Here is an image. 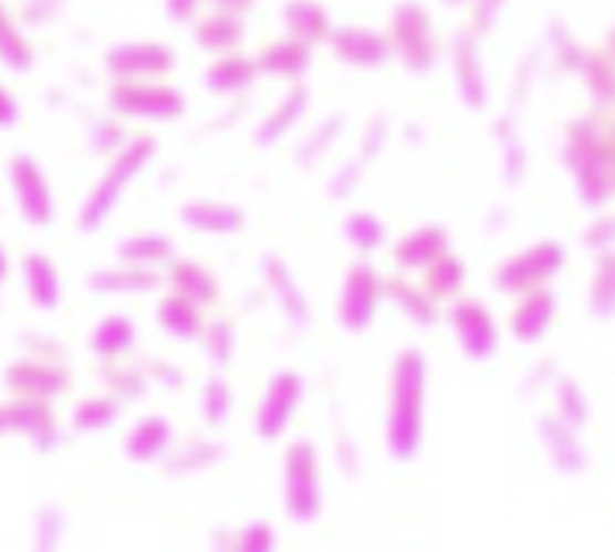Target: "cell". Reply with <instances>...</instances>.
<instances>
[{"label":"cell","instance_id":"cell-52","mask_svg":"<svg viewBox=\"0 0 615 552\" xmlns=\"http://www.w3.org/2000/svg\"><path fill=\"white\" fill-rule=\"evenodd\" d=\"M3 277H7V256L0 252V280H3Z\"/></svg>","mask_w":615,"mask_h":552},{"label":"cell","instance_id":"cell-38","mask_svg":"<svg viewBox=\"0 0 615 552\" xmlns=\"http://www.w3.org/2000/svg\"><path fill=\"white\" fill-rule=\"evenodd\" d=\"M231 406H234V390H231L229 378L213 373L201 387V415L210 427H222L229 420Z\"/></svg>","mask_w":615,"mask_h":552},{"label":"cell","instance_id":"cell-7","mask_svg":"<svg viewBox=\"0 0 615 552\" xmlns=\"http://www.w3.org/2000/svg\"><path fill=\"white\" fill-rule=\"evenodd\" d=\"M285 504L294 520H315L322 508L319 496V459H315L313 445L294 441L285 454Z\"/></svg>","mask_w":615,"mask_h":552},{"label":"cell","instance_id":"cell-29","mask_svg":"<svg viewBox=\"0 0 615 552\" xmlns=\"http://www.w3.org/2000/svg\"><path fill=\"white\" fill-rule=\"evenodd\" d=\"M7 420H12L24 433H31L40 441V448H49L54 438H58V420H54L52 406L45 399L19 396V403H12V408L7 412Z\"/></svg>","mask_w":615,"mask_h":552},{"label":"cell","instance_id":"cell-42","mask_svg":"<svg viewBox=\"0 0 615 552\" xmlns=\"http://www.w3.org/2000/svg\"><path fill=\"white\" fill-rule=\"evenodd\" d=\"M361 178H364V163L361 159H348L343 166L336 168L331 175V184H327V196L331 198H348L361 187Z\"/></svg>","mask_w":615,"mask_h":552},{"label":"cell","instance_id":"cell-27","mask_svg":"<svg viewBox=\"0 0 615 552\" xmlns=\"http://www.w3.org/2000/svg\"><path fill=\"white\" fill-rule=\"evenodd\" d=\"M157 322L159 327L171 334L175 340H199L201 336V327H205V310L196 306L192 301L187 298H180V294H166L157 306Z\"/></svg>","mask_w":615,"mask_h":552},{"label":"cell","instance_id":"cell-8","mask_svg":"<svg viewBox=\"0 0 615 552\" xmlns=\"http://www.w3.org/2000/svg\"><path fill=\"white\" fill-rule=\"evenodd\" d=\"M105 70L121 82L163 79L175 70V52L163 42H124L105 54Z\"/></svg>","mask_w":615,"mask_h":552},{"label":"cell","instance_id":"cell-21","mask_svg":"<svg viewBox=\"0 0 615 552\" xmlns=\"http://www.w3.org/2000/svg\"><path fill=\"white\" fill-rule=\"evenodd\" d=\"M310 61H313V45L310 42L294 40V37H280L256 58V66H259V73L301 79L310 70Z\"/></svg>","mask_w":615,"mask_h":552},{"label":"cell","instance_id":"cell-15","mask_svg":"<svg viewBox=\"0 0 615 552\" xmlns=\"http://www.w3.org/2000/svg\"><path fill=\"white\" fill-rule=\"evenodd\" d=\"M445 252H450L448 229L438 222H429V226H417L415 231H408L394 243V264L403 273L424 271Z\"/></svg>","mask_w":615,"mask_h":552},{"label":"cell","instance_id":"cell-31","mask_svg":"<svg viewBox=\"0 0 615 552\" xmlns=\"http://www.w3.org/2000/svg\"><path fill=\"white\" fill-rule=\"evenodd\" d=\"M171 445V424L166 417L159 415H147L138 420L129 438H126V454L138 462H150L157 459L163 450Z\"/></svg>","mask_w":615,"mask_h":552},{"label":"cell","instance_id":"cell-53","mask_svg":"<svg viewBox=\"0 0 615 552\" xmlns=\"http://www.w3.org/2000/svg\"><path fill=\"white\" fill-rule=\"evenodd\" d=\"M448 3H466V0H448Z\"/></svg>","mask_w":615,"mask_h":552},{"label":"cell","instance_id":"cell-10","mask_svg":"<svg viewBox=\"0 0 615 552\" xmlns=\"http://www.w3.org/2000/svg\"><path fill=\"white\" fill-rule=\"evenodd\" d=\"M303 399V378L294 369H280L268 382L264 399H261L259 412H256V433L261 438H280L289 424H292L294 412Z\"/></svg>","mask_w":615,"mask_h":552},{"label":"cell","instance_id":"cell-1","mask_svg":"<svg viewBox=\"0 0 615 552\" xmlns=\"http://www.w3.org/2000/svg\"><path fill=\"white\" fill-rule=\"evenodd\" d=\"M427 357L417 348H403L390 369V412H387V445L397 459H411L424 438L427 406Z\"/></svg>","mask_w":615,"mask_h":552},{"label":"cell","instance_id":"cell-43","mask_svg":"<svg viewBox=\"0 0 615 552\" xmlns=\"http://www.w3.org/2000/svg\"><path fill=\"white\" fill-rule=\"evenodd\" d=\"M222 450L213 441H192L187 448L180 450L178 459H175V469H205L208 462L219 457Z\"/></svg>","mask_w":615,"mask_h":552},{"label":"cell","instance_id":"cell-30","mask_svg":"<svg viewBox=\"0 0 615 552\" xmlns=\"http://www.w3.org/2000/svg\"><path fill=\"white\" fill-rule=\"evenodd\" d=\"M256 75H259L256 61L243 58V54H226L208 70L205 87L213 91V94H240V91H247L256 82Z\"/></svg>","mask_w":615,"mask_h":552},{"label":"cell","instance_id":"cell-51","mask_svg":"<svg viewBox=\"0 0 615 552\" xmlns=\"http://www.w3.org/2000/svg\"><path fill=\"white\" fill-rule=\"evenodd\" d=\"M15 117H19V105H15V100L0 87V126L15 124Z\"/></svg>","mask_w":615,"mask_h":552},{"label":"cell","instance_id":"cell-49","mask_svg":"<svg viewBox=\"0 0 615 552\" xmlns=\"http://www.w3.org/2000/svg\"><path fill=\"white\" fill-rule=\"evenodd\" d=\"M201 0H166V12L171 21H187L196 15Z\"/></svg>","mask_w":615,"mask_h":552},{"label":"cell","instance_id":"cell-11","mask_svg":"<svg viewBox=\"0 0 615 552\" xmlns=\"http://www.w3.org/2000/svg\"><path fill=\"white\" fill-rule=\"evenodd\" d=\"M555 264H559V250L553 243H538L532 250L517 252L501 268H496L492 289H499L504 294L532 292L543 277H550L555 271Z\"/></svg>","mask_w":615,"mask_h":552},{"label":"cell","instance_id":"cell-34","mask_svg":"<svg viewBox=\"0 0 615 552\" xmlns=\"http://www.w3.org/2000/svg\"><path fill=\"white\" fill-rule=\"evenodd\" d=\"M201 348H205V357L217 369H226L234 361V352H238V334H234V324L226 315H217V319H208L205 327H201L199 336Z\"/></svg>","mask_w":615,"mask_h":552},{"label":"cell","instance_id":"cell-2","mask_svg":"<svg viewBox=\"0 0 615 552\" xmlns=\"http://www.w3.org/2000/svg\"><path fill=\"white\" fill-rule=\"evenodd\" d=\"M157 157V142L150 136L129 138L121 150H117L112 163L105 166L103 178L96 180V187L87 192V198L79 208V231H100L105 219L112 217L121 205V198L129 189V184L145 171L150 159Z\"/></svg>","mask_w":615,"mask_h":552},{"label":"cell","instance_id":"cell-23","mask_svg":"<svg viewBox=\"0 0 615 552\" xmlns=\"http://www.w3.org/2000/svg\"><path fill=\"white\" fill-rule=\"evenodd\" d=\"M178 247L175 240L163 235V231H138V235H129L115 247L117 261L124 264H138V268H159V264H168L175 256Z\"/></svg>","mask_w":615,"mask_h":552},{"label":"cell","instance_id":"cell-16","mask_svg":"<svg viewBox=\"0 0 615 552\" xmlns=\"http://www.w3.org/2000/svg\"><path fill=\"white\" fill-rule=\"evenodd\" d=\"M7 382L19 396H31V399H54L63 390H70L73 375L61 364H49V361H21L10 369Z\"/></svg>","mask_w":615,"mask_h":552},{"label":"cell","instance_id":"cell-25","mask_svg":"<svg viewBox=\"0 0 615 552\" xmlns=\"http://www.w3.org/2000/svg\"><path fill=\"white\" fill-rule=\"evenodd\" d=\"M24 282H28V294L37 310L52 313L61 303V273L54 268V261L42 252H31L24 259Z\"/></svg>","mask_w":615,"mask_h":552},{"label":"cell","instance_id":"cell-33","mask_svg":"<svg viewBox=\"0 0 615 552\" xmlns=\"http://www.w3.org/2000/svg\"><path fill=\"white\" fill-rule=\"evenodd\" d=\"M243 40V21L226 12H210L196 24V42L205 52H229Z\"/></svg>","mask_w":615,"mask_h":552},{"label":"cell","instance_id":"cell-3","mask_svg":"<svg viewBox=\"0 0 615 552\" xmlns=\"http://www.w3.org/2000/svg\"><path fill=\"white\" fill-rule=\"evenodd\" d=\"M385 301V280L369 261L348 264L340 292V324L348 334H364L376 322L378 306Z\"/></svg>","mask_w":615,"mask_h":552},{"label":"cell","instance_id":"cell-26","mask_svg":"<svg viewBox=\"0 0 615 552\" xmlns=\"http://www.w3.org/2000/svg\"><path fill=\"white\" fill-rule=\"evenodd\" d=\"M306 105H310V87L298 84V87H292V91L285 94V100L273 108L271 115L261 121L259 129H256V145L259 147L277 145L285 133H292V126L301 121L303 112H306Z\"/></svg>","mask_w":615,"mask_h":552},{"label":"cell","instance_id":"cell-48","mask_svg":"<svg viewBox=\"0 0 615 552\" xmlns=\"http://www.w3.org/2000/svg\"><path fill=\"white\" fill-rule=\"evenodd\" d=\"M501 0H475V12H471V28L475 33H487L490 31L492 19L499 12Z\"/></svg>","mask_w":615,"mask_h":552},{"label":"cell","instance_id":"cell-32","mask_svg":"<svg viewBox=\"0 0 615 552\" xmlns=\"http://www.w3.org/2000/svg\"><path fill=\"white\" fill-rule=\"evenodd\" d=\"M343 238L361 256H373L387 243L385 219L376 217L373 210H352L343 222Z\"/></svg>","mask_w":615,"mask_h":552},{"label":"cell","instance_id":"cell-19","mask_svg":"<svg viewBox=\"0 0 615 552\" xmlns=\"http://www.w3.org/2000/svg\"><path fill=\"white\" fill-rule=\"evenodd\" d=\"M454 75H457L459 96L469 105L471 112H483L487 108V75L480 66L478 42L471 33H459L454 40Z\"/></svg>","mask_w":615,"mask_h":552},{"label":"cell","instance_id":"cell-44","mask_svg":"<svg viewBox=\"0 0 615 552\" xmlns=\"http://www.w3.org/2000/svg\"><path fill=\"white\" fill-rule=\"evenodd\" d=\"M234 552H273V532L264 522H252L240 532Z\"/></svg>","mask_w":615,"mask_h":552},{"label":"cell","instance_id":"cell-50","mask_svg":"<svg viewBox=\"0 0 615 552\" xmlns=\"http://www.w3.org/2000/svg\"><path fill=\"white\" fill-rule=\"evenodd\" d=\"M213 3V10L217 12H226V15H243V12H250L256 7V0H210Z\"/></svg>","mask_w":615,"mask_h":552},{"label":"cell","instance_id":"cell-12","mask_svg":"<svg viewBox=\"0 0 615 552\" xmlns=\"http://www.w3.org/2000/svg\"><path fill=\"white\" fill-rule=\"evenodd\" d=\"M10 178L24 219L33 226H52L54 198L45 171L31 157H15L10 166Z\"/></svg>","mask_w":615,"mask_h":552},{"label":"cell","instance_id":"cell-6","mask_svg":"<svg viewBox=\"0 0 615 552\" xmlns=\"http://www.w3.org/2000/svg\"><path fill=\"white\" fill-rule=\"evenodd\" d=\"M450 324H454V334H457L462 355L469 361L483 364L496 355L499 327H496V319L487 310V303L478 301V298H457L450 306Z\"/></svg>","mask_w":615,"mask_h":552},{"label":"cell","instance_id":"cell-9","mask_svg":"<svg viewBox=\"0 0 615 552\" xmlns=\"http://www.w3.org/2000/svg\"><path fill=\"white\" fill-rule=\"evenodd\" d=\"M261 277H264V285L268 292L273 294V301L280 306V313L285 322L292 324L294 331H306L313 327V306H310V298L301 289V282L294 277V271L289 268V261L282 259L280 252H268L261 259Z\"/></svg>","mask_w":615,"mask_h":552},{"label":"cell","instance_id":"cell-37","mask_svg":"<svg viewBox=\"0 0 615 552\" xmlns=\"http://www.w3.org/2000/svg\"><path fill=\"white\" fill-rule=\"evenodd\" d=\"M345 129V117L343 115H334L327 117V121H322V124L315 126L313 133H306V138H303V145L298 147V166L301 168H310L315 166L319 159L331 150V145H334L336 138L343 136Z\"/></svg>","mask_w":615,"mask_h":552},{"label":"cell","instance_id":"cell-20","mask_svg":"<svg viewBox=\"0 0 615 552\" xmlns=\"http://www.w3.org/2000/svg\"><path fill=\"white\" fill-rule=\"evenodd\" d=\"M163 285L154 268H138V264H117V268H103L87 277V289L96 294H147L157 292Z\"/></svg>","mask_w":615,"mask_h":552},{"label":"cell","instance_id":"cell-40","mask_svg":"<svg viewBox=\"0 0 615 552\" xmlns=\"http://www.w3.org/2000/svg\"><path fill=\"white\" fill-rule=\"evenodd\" d=\"M0 58L7 61V66L12 70H28L33 63V49L28 45V40L15 31V24L10 21V15L0 7Z\"/></svg>","mask_w":615,"mask_h":552},{"label":"cell","instance_id":"cell-13","mask_svg":"<svg viewBox=\"0 0 615 552\" xmlns=\"http://www.w3.org/2000/svg\"><path fill=\"white\" fill-rule=\"evenodd\" d=\"M178 217L187 229L199 231V235H217V238L238 235L247 226L243 208L231 205V201H217V198H192V201H184Z\"/></svg>","mask_w":615,"mask_h":552},{"label":"cell","instance_id":"cell-24","mask_svg":"<svg viewBox=\"0 0 615 552\" xmlns=\"http://www.w3.org/2000/svg\"><path fill=\"white\" fill-rule=\"evenodd\" d=\"M466 282H469V268L454 250L445 252L441 259H436L429 268L420 271V285L427 289V294L436 303L457 301L466 289Z\"/></svg>","mask_w":615,"mask_h":552},{"label":"cell","instance_id":"cell-28","mask_svg":"<svg viewBox=\"0 0 615 552\" xmlns=\"http://www.w3.org/2000/svg\"><path fill=\"white\" fill-rule=\"evenodd\" d=\"M282 19H285V28H289V37L301 42H319L327 40L331 33V19H327V10L315 0H289L285 10H282Z\"/></svg>","mask_w":615,"mask_h":552},{"label":"cell","instance_id":"cell-45","mask_svg":"<svg viewBox=\"0 0 615 552\" xmlns=\"http://www.w3.org/2000/svg\"><path fill=\"white\" fill-rule=\"evenodd\" d=\"M385 142H387V117H373V124L366 126L364 133V145H361V163H373V159L385 150Z\"/></svg>","mask_w":615,"mask_h":552},{"label":"cell","instance_id":"cell-18","mask_svg":"<svg viewBox=\"0 0 615 552\" xmlns=\"http://www.w3.org/2000/svg\"><path fill=\"white\" fill-rule=\"evenodd\" d=\"M138 343V324L133 315L126 313H108L103 315L96 327L87 336V345L100 364H112V361H124L136 352Z\"/></svg>","mask_w":615,"mask_h":552},{"label":"cell","instance_id":"cell-5","mask_svg":"<svg viewBox=\"0 0 615 552\" xmlns=\"http://www.w3.org/2000/svg\"><path fill=\"white\" fill-rule=\"evenodd\" d=\"M108 103L117 115L142 121H175L184 115L187 100L180 91L157 82H121L112 87Z\"/></svg>","mask_w":615,"mask_h":552},{"label":"cell","instance_id":"cell-35","mask_svg":"<svg viewBox=\"0 0 615 552\" xmlns=\"http://www.w3.org/2000/svg\"><path fill=\"white\" fill-rule=\"evenodd\" d=\"M100 378H103L105 390L115 399H138V396L147 394V385H150V375H147L145 366H126L121 361L100 364Z\"/></svg>","mask_w":615,"mask_h":552},{"label":"cell","instance_id":"cell-4","mask_svg":"<svg viewBox=\"0 0 615 552\" xmlns=\"http://www.w3.org/2000/svg\"><path fill=\"white\" fill-rule=\"evenodd\" d=\"M390 49L403 58L411 73H427L436 63V33L432 19L420 3H399L390 19Z\"/></svg>","mask_w":615,"mask_h":552},{"label":"cell","instance_id":"cell-17","mask_svg":"<svg viewBox=\"0 0 615 552\" xmlns=\"http://www.w3.org/2000/svg\"><path fill=\"white\" fill-rule=\"evenodd\" d=\"M163 280L171 285V292L187 298V301H192L201 310H208V306H213L219 301L217 273L196 259H171L166 264V277Z\"/></svg>","mask_w":615,"mask_h":552},{"label":"cell","instance_id":"cell-36","mask_svg":"<svg viewBox=\"0 0 615 552\" xmlns=\"http://www.w3.org/2000/svg\"><path fill=\"white\" fill-rule=\"evenodd\" d=\"M550 310H553V306H550V298H546V294H529L511 315L513 336H517V340H525V343L538 340V336L543 334L546 322H550Z\"/></svg>","mask_w":615,"mask_h":552},{"label":"cell","instance_id":"cell-14","mask_svg":"<svg viewBox=\"0 0 615 552\" xmlns=\"http://www.w3.org/2000/svg\"><path fill=\"white\" fill-rule=\"evenodd\" d=\"M327 42H331V49L340 61L352 63V66H366V70L382 66L394 54L387 37L369 31V28H352V24L348 28H331Z\"/></svg>","mask_w":615,"mask_h":552},{"label":"cell","instance_id":"cell-22","mask_svg":"<svg viewBox=\"0 0 615 552\" xmlns=\"http://www.w3.org/2000/svg\"><path fill=\"white\" fill-rule=\"evenodd\" d=\"M385 298L397 310L411 319L417 327H436L438 322V303L427 294V289L420 282H411L408 277L397 273V277H387L385 280Z\"/></svg>","mask_w":615,"mask_h":552},{"label":"cell","instance_id":"cell-39","mask_svg":"<svg viewBox=\"0 0 615 552\" xmlns=\"http://www.w3.org/2000/svg\"><path fill=\"white\" fill-rule=\"evenodd\" d=\"M121 412V403H117L112 394H100V396H87L82 399L73 412L75 427L82 433H96V429H105Z\"/></svg>","mask_w":615,"mask_h":552},{"label":"cell","instance_id":"cell-41","mask_svg":"<svg viewBox=\"0 0 615 552\" xmlns=\"http://www.w3.org/2000/svg\"><path fill=\"white\" fill-rule=\"evenodd\" d=\"M126 142H129V138L124 136V126L117 124L115 117H103V121L94 126V133H91V147H94L96 154H112V157H115Z\"/></svg>","mask_w":615,"mask_h":552},{"label":"cell","instance_id":"cell-47","mask_svg":"<svg viewBox=\"0 0 615 552\" xmlns=\"http://www.w3.org/2000/svg\"><path fill=\"white\" fill-rule=\"evenodd\" d=\"M145 369L150 378H159L163 385H168V387L184 385V375H180V369L175 364H168V361H159V357H154V361H147Z\"/></svg>","mask_w":615,"mask_h":552},{"label":"cell","instance_id":"cell-46","mask_svg":"<svg viewBox=\"0 0 615 552\" xmlns=\"http://www.w3.org/2000/svg\"><path fill=\"white\" fill-rule=\"evenodd\" d=\"M496 129H501V136H504V178H508V184H517V178H520V147L513 145L511 133L504 129L501 124H496Z\"/></svg>","mask_w":615,"mask_h":552}]
</instances>
